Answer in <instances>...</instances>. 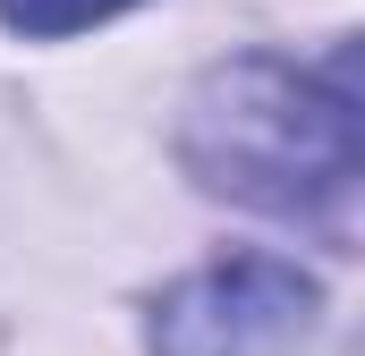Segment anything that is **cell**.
<instances>
[{
    "instance_id": "obj_1",
    "label": "cell",
    "mask_w": 365,
    "mask_h": 356,
    "mask_svg": "<svg viewBox=\"0 0 365 356\" xmlns=\"http://www.w3.org/2000/svg\"><path fill=\"white\" fill-rule=\"evenodd\" d=\"M179 162L195 170V187L255 204V212H280V221H314V212L349 204V187L365 170L349 51L331 68H297L272 51L221 60L187 93Z\"/></svg>"
},
{
    "instance_id": "obj_2",
    "label": "cell",
    "mask_w": 365,
    "mask_h": 356,
    "mask_svg": "<svg viewBox=\"0 0 365 356\" xmlns=\"http://www.w3.org/2000/svg\"><path fill=\"white\" fill-rule=\"evenodd\" d=\"M323 314V280L280 255H221L153 297V356H297Z\"/></svg>"
},
{
    "instance_id": "obj_3",
    "label": "cell",
    "mask_w": 365,
    "mask_h": 356,
    "mask_svg": "<svg viewBox=\"0 0 365 356\" xmlns=\"http://www.w3.org/2000/svg\"><path fill=\"white\" fill-rule=\"evenodd\" d=\"M119 9H136V0H0V17L17 26V34H34V43H60V34H86L102 17H119Z\"/></svg>"
}]
</instances>
